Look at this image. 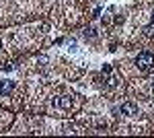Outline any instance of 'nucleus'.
I'll list each match as a JSON object with an SVG mask.
<instances>
[{"label": "nucleus", "mask_w": 154, "mask_h": 138, "mask_svg": "<svg viewBox=\"0 0 154 138\" xmlns=\"http://www.w3.org/2000/svg\"><path fill=\"white\" fill-rule=\"evenodd\" d=\"M136 66H138V70H142V72H148L150 68H154V54H150V52L138 54V58H136Z\"/></svg>", "instance_id": "1"}, {"label": "nucleus", "mask_w": 154, "mask_h": 138, "mask_svg": "<svg viewBox=\"0 0 154 138\" xmlns=\"http://www.w3.org/2000/svg\"><path fill=\"white\" fill-rule=\"evenodd\" d=\"M101 72H103V79H105V82L109 85V87H115V85L119 82V76L115 74V72H113V68H111L109 64H105Z\"/></svg>", "instance_id": "2"}, {"label": "nucleus", "mask_w": 154, "mask_h": 138, "mask_svg": "<svg viewBox=\"0 0 154 138\" xmlns=\"http://www.w3.org/2000/svg\"><path fill=\"white\" fill-rule=\"evenodd\" d=\"M54 105H58V107H62V109H72L74 97H72V95H62L60 99H54Z\"/></svg>", "instance_id": "3"}, {"label": "nucleus", "mask_w": 154, "mask_h": 138, "mask_svg": "<svg viewBox=\"0 0 154 138\" xmlns=\"http://www.w3.org/2000/svg\"><path fill=\"white\" fill-rule=\"evenodd\" d=\"M121 114L128 115V117H134V115L140 114V109H138V105H136V103L128 101V103H121Z\"/></svg>", "instance_id": "4"}, {"label": "nucleus", "mask_w": 154, "mask_h": 138, "mask_svg": "<svg viewBox=\"0 0 154 138\" xmlns=\"http://www.w3.org/2000/svg\"><path fill=\"white\" fill-rule=\"evenodd\" d=\"M12 89H14V82H12V81H0V97L11 95Z\"/></svg>", "instance_id": "5"}, {"label": "nucleus", "mask_w": 154, "mask_h": 138, "mask_svg": "<svg viewBox=\"0 0 154 138\" xmlns=\"http://www.w3.org/2000/svg\"><path fill=\"white\" fill-rule=\"evenodd\" d=\"M144 35H146V37H154V23L144 27Z\"/></svg>", "instance_id": "6"}, {"label": "nucleus", "mask_w": 154, "mask_h": 138, "mask_svg": "<svg viewBox=\"0 0 154 138\" xmlns=\"http://www.w3.org/2000/svg\"><path fill=\"white\" fill-rule=\"evenodd\" d=\"M84 35H86V37H97V31L93 29V27H88V29L84 31Z\"/></svg>", "instance_id": "7"}, {"label": "nucleus", "mask_w": 154, "mask_h": 138, "mask_svg": "<svg viewBox=\"0 0 154 138\" xmlns=\"http://www.w3.org/2000/svg\"><path fill=\"white\" fill-rule=\"evenodd\" d=\"M152 23H154V12H152Z\"/></svg>", "instance_id": "8"}, {"label": "nucleus", "mask_w": 154, "mask_h": 138, "mask_svg": "<svg viewBox=\"0 0 154 138\" xmlns=\"http://www.w3.org/2000/svg\"><path fill=\"white\" fill-rule=\"evenodd\" d=\"M152 89H154V79H152Z\"/></svg>", "instance_id": "9"}]
</instances>
